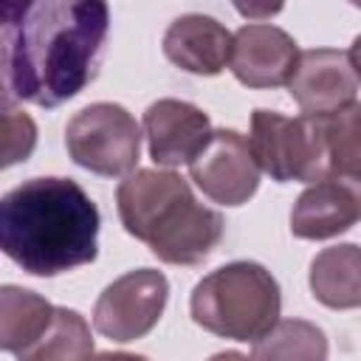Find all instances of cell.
I'll list each match as a JSON object with an SVG mask.
<instances>
[{"label": "cell", "mask_w": 361, "mask_h": 361, "mask_svg": "<svg viewBox=\"0 0 361 361\" xmlns=\"http://www.w3.org/2000/svg\"><path fill=\"white\" fill-rule=\"evenodd\" d=\"M110 31L102 0H34L0 6L6 102L59 107L96 76Z\"/></svg>", "instance_id": "6da1fadb"}, {"label": "cell", "mask_w": 361, "mask_h": 361, "mask_svg": "<svg viewBox=\"0 0 361 361\" xmlns=\"http://www.w3.org/2000/svg\"><path fill=\"white\" fill-rule=\"evenodd\" d=\"M102 214L71 178H28L0 200V248L31 276H59L99 254Z\"/></svg>", "instance_id": "7a4b0ae2"}, {"label": "cell", "mask_w": 361, "mask_h": 361, "mask_svg": "<svg viewBox=\"0 0 361 361\" xmlns=\"http://www.w3.org/2000/svg\"><path fill=\"white\" fill-rule=\"evenodd\" d=\"M124 231L166 265H200L223 240V214L197 203L172 169H135L116 189Z\"/></svg>", "instance_id": "3957f363"}, {"label": "cell", "mask_w": 361, "mask_h": 361, "mask_svg": "<svg viewBox=\"0 0 361 361\" xmlns=\"http://www.w3.org/2000/svg\"><path fill=\"white\" fill-rule=\"evenodd\" d=\"M197 327L234 341H259L282 313V290L274 274L251 259H237L206 274L189 299Z\"/></svg>", "instance_id": "277c9868"}, {"label": "cell", "mask_w": 361, "mask_h": 361, "mask_svg": "<svg viewBox=\"0 0 361 361\" xmlns=\"http://www.w3.org/2000/svg\"><path fill=\"white\" fill-rule=\"evenodd\" d=\"M251 152L265 175L276 183H316L324 178V130L313 116H282L257 107L251 113Z\"/></svg>", "instance_id": "5b68a950"}, {"label": "cell", "mask_w": 361, "mask_h": 361, "mask_svg": "<svg viewBox=\"0 0 361 361\" xmlns=\"http://www.w3.org/2000/svg\"><path fill=\"white\" fill-rule=\"evenodd\" d=\"M65 147L73 164L93 175H130L141 158V127L116 102H93L73 113L65 127Z\"/></svg>", "instance_id": "8992f818"}, {"label": "cell", "mask_w": 361, "mask_h": 361, "mask_svg": "<svg viewBox=\"0 0 361 361\" xmlns=\"http://www.w3.org/2000/svg\"><path fill=\"white\" fill-rule=\"evenodd\" d=\"M169 282L155 268H135L113 279L93 305V327L113 341L144 338L161 319Z\"/></svg>", "instance_id": "52a82bcc"}, {"label": "cell", "mask_w": 361, "mask_h": 361, "mask_svg": "<svg viewBox=\"0 0 361 361\" xmlns=\"http://www.w3.org/2000/svg\"><path fill=\"white\" fill-rule=\"evenodd\" d=\"M259 164L251 144L237 130H214L197 158L189 164L195 186L220 206H243L259 186Z\"/></svg>", "instance_id": "ba28073f"}, {"label": "cell", "mask_w": 361, "mask_h": 361, "mask_svg": "<svg viewBox=\"0 0 361 361\" xmlns=\"http://www.w3.org/2000/svg\"><path fill=\"white\" fill-rule=\"evenodd\" d=\"M361 76L353 68L347 51L338 48H313L302 51L288 82L290 99L299 104L302 116L327 118L355 102Z\"/></svg>", "instance_id": "9c48e42d"}, {"label": "cell", "mask_w": 361, "mask_h": 361, "mask_svg": "<svg viewBox=\"0 0 361 361\" xmlns=\"http://www.w3.org/2000/svg\"><path fill=\"white\" fill-rule=\"evenodd\" d=\"M296 39L271 23H248L234 34L231 73L245 87H279L288 85L299 62Z\"/></svg>", "instance_id": "30bf717a"}, {"label": "cell", "mask_w": 361, "mask_h": 361, "mask_svg": "<svg viewBox=\"0 0 361 361\" xmlns=\"http://www.w3.org/2000/svg\"><path fill=\"white\" fill-rule=\"evenodd\" d=\"M212 133L209 116L192 102L158 99L144 110V135L149 144V158L158 166L172 169L192 164Z\"/></svg>", "instance_id": "8fae6325"}, {"label": "cell", "mask_w": 361, "mask_h": 361, "mask_svg": "<svg viewBox=\"0 0 361 361\" xmlns=\"http://www.w3.org/2000/svg\"><path fill=\"white\" fill-rule=\"evenodd\" d=\"M234 34L209 14H180L164 34V54L195 76H217L231 62Z\"/></svg>", "instance_id": "7c38bea8"}, {"label": "cell", "mask_w": 361, "mask_h": 361, "mask_svg": "<svg viewBox=\"0 0 361 361\" xmlns=\"http://www.w3.org/2000/svg\"><path fill=\"white\" fill-rule=\"evenodd\" d=\"M361 220L355 197L336 180L310 183L290 209V234L299 240H330Z\"/></svg>", "instance_id": "4fadbf2b"}, {"label": "cell", "mask_w": 361, "mask_h": 361, "mask_svg": "<svg viewBox=\"0 0 361 361\" xmlns=\"http://www.w3.org/2000/svg\"><path fill=\"white\" fill-rule=\"evenodd\" d=\"M310 293L330 310L361 307V245L338 243L322 248L310 262Z\"/></svg>", "instance_id": "5bb4252c"}, {"label": "cell", "mask_w": 361, "mask_h": 361, "mask_svg": "<svg viewBox=\"0 0 361 361\" xmlns=\"http://www.w3.org/2000/svg\"><path fill=\"white\" fill-rule=\"evenodd\" d=\"M324 130V178L341 183L361 209V102L322 118Z\"/></svg>", "instance_id": "9a60e30c"}, {"label": "cell", "mask_w": 361, "mask_h": 361, "mask_svg": "<svg viewBox=\"0 0 361 361\" xmlns=\"http://www.w3.org/2000/svg\"><path fill=\"white\" fill-rule=\"evenodd\" d=\"M54 310L56 307L39 293L20 285H3L0 288V347L14 355L31 347L54 322Z\"/></svg>", "instance_id": "2e32d148"}, {"label": "cell", "mask_w": 361, "mask_h": 361, "mask_svg": "<svg viewBox=\"0 0 361 361\" xmlns=\"http://www.w3.org/2000/svg\"><path fill=\"white\" fill-rule=\"evenodd\" d=\"M93 353V336L90 324L79 310L56 307L54 322L48 330L25 350H20L17 361H90Z\"/></svg>", "instance_id": "e0dca14e"}, {"label": "cell", "mask_w": 361, "mask_h": 361, "mask_svg": "<svg viewBox=\"0 0 361 361\" xmlns=\"http://www.w3.org/2000/svg\"><path fill=\"white\" fill-rule=\"evenodd\" d=\"M327 336L319 324L305 319H279L259 341H254L251 361H327Z\"/></svg>", "instance_id": "ac0fdd59"}, {"label": "cell", "mask_w": 361, "mask_h": 361, "mask_svg": "<svg viewBox=\"0 0 361 361\" xmlns=\"http://www.w3.org/2000/svg\"><path fill=\"white\" fill-rule=\"evenodd\" d=\"M37 147V124L25 110L3 102V166L25 161Z\"/></svg>", "instance_id": "d6986e66"}, {"label": "cell", "mask_w": 361, "mask_h": 361, "mask_svg": "<svg viewBox=\"0 0 361 361\" xmlns=\"http://www.w3.org/2000/svg\"><path fill=\"white\" fill-rule=\"evenodd\" d=\"M90 361H149V358L135 353H96Z\"/></svg>", "instance_id": "ffe728a7"}, {"label": "cell", "mask_w": 361, "mask_h": 361, "mask_svg": "<svg viewBox=\"0 0 361 361\" xmlns=\"http://www.w3.org/2000/svg\"><path fill=\"white\" fill-rule=\"evenodd\" d=\"M347 54H350V59H353V68H355V73L361 76V34L353 39V45H350V51H347Z\"/></svg>", "instance_id": "44dd1931"}, {"label": "cell", "mask_w": 361, "mask_h": 361, "mask_svg": "<svg viewBox=\"0 0 361 361\" xmlns=\"http://www.w3.org/2000/svg\"><path fill=\"white\" fill-rule=\"evenodd\" d=\"M206 361H251V358L243 355V353H237V350H226V353H214V355L206 358Z\"/></svg>", "instance_id": "7402d4cb"}, {"label": "cell", "mask_w": 361, "mask_h": 361, "mask_svg": "<svg viewBox=\"0 0 361 361\" xmlns=\"http://www.w3.org/2000/svg\"><path fill=\"white\" fill-rule=\"evenodd\" d=\"M237 11H240V14H248V17H251V14H276L279 6H274V8H245V6H237Z\"/></svg>", "instance_id": "603a6c76"}]
</instances>
